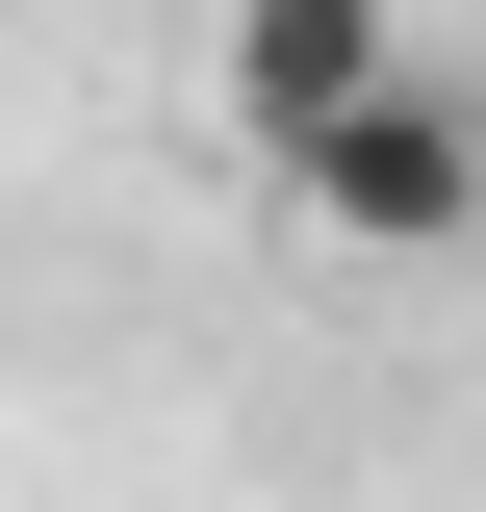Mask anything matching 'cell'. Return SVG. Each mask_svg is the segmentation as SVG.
<instances>
[{
  "label": "cell",
  "mask_w": 486,
  "mask_h": 512,
  "mask_svg": "<svg viewBox=\"0 0 486 512\" xmlns=\"http://www.w3.org/2000/svg\"><path fill=\"white\" fill-rule=\"evenodd\" d=\"M384 52H410L384 0H231V128H256V154H282V128H333V103H359Z\"/></svg>",
  "instance_id": "2"
},
{
  "label": "cell",
  "mask_w": 486,
  "mask_h": 512,
  "mask_svg": "<svg viewBox=\"0 0 486 512\" xmlns=\"http://www.w3.org/2000/svg\"><path fill=\"white\" fill-rule=\"evenodd\" d=\"M282 205H307L333 256H461V231H486V77L384 52L333 128H282Z\"/></svg>",
  "instance_id": "1"
}]
</instances>
